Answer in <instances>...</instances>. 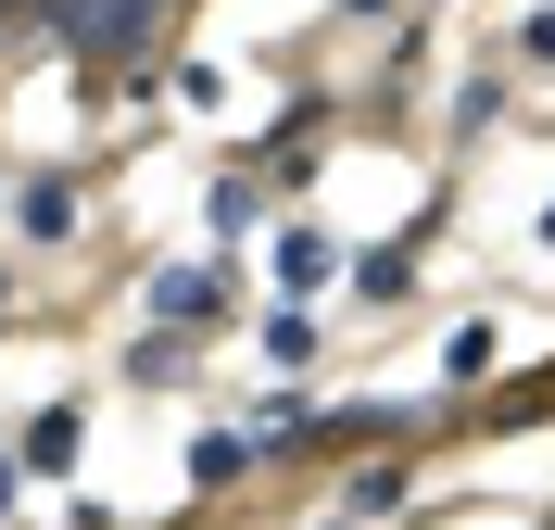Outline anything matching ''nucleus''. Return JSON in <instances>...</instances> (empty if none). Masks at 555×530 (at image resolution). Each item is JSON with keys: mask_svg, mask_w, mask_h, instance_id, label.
<instances>
[{"mask_svg": "<svg viewBox=\"0 0 555 530\" xmlns=\"http://www.w3.org/2000/svg\"><path fill=\"white\" fill-rule=\"evenodd\" d=\"M51 26H64L76 51H139V26H152V0H51Z\"/></svg>", "mask_w": 555, "mask_h": 530, "instance_id": "f257e3e1", "label": "nucleus"}, {"mask_svg": "<svg viewBox=\"0 0 555 530\" xmlns=\"http://www.w3.org/2000/svg\"><path fill=\"white\" fill-rule=\"evenodd\" d=\"M13 228H26V241H76V190H64V177H38L26 203H13Z\"/></svg>", "mask_w": 555, "mask_h": 530, "instance_id": "f03ea898", "label": "nucleus"}, {"mask_svg": "<svg viewBox=\"0 0 555 530\" xmlns=\"http://www.w3.org/2000/svg\"><path fill=\"white\" fill-rule=\"evenodd\" d=\"M152 303H165V316H177V328H203V316H215V303H228V290H215V279H203V266H177V279H165V290H152Z\"/></svg>", "mask_w": 555, "mask_h": 530, "instance_id": "7ed1b4c3", "label": "nucleus"}, {"mask_svg": "<svg viewBox=\"0 0 555 530\" xmlns=\"http://www.w3.org/2000/svg\"><path fill=\"white\" fill-rule=\"evenodd\" d=\"M26 467H38V480H64V467H76V417H38V429H26Z\"/></svg>", "mask_w": 555, "mask_h": 530, "instance_id": "20e7f679", "label": "nucleus"}, {"mask_svg": "<svg viewBox=\"0 0 555 530\" xmlns=\"http://www.w3.org/2000/svg\"><path fill=\"white\" fill-rule=\"evenodd\" d=\"M241 455H253L241 429H203V442H190V480H228V467H241Z\"/></svg>", "mask_w": 555, "mask_h": 530, "instance_id": "39448f33", "label": "nucleus"}, {"mask_svg": "<svg viewBox=\"0 0 555 530\" xmlns=\"http://www.w3.org/2000/svg\"><path fill=\"white\" fill-rule=\"evenodd\" d=\"M0 13H26V0H0Z\"/></svg>", "mask_w": 555, "mask_h": 530, "instance_id": "423d86ee", "label": "nucleus"}]
</instances>
